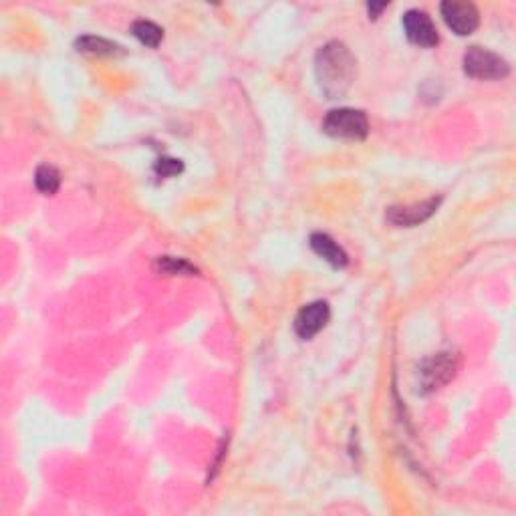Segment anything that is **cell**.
Masks as SVG:
<instances>
[{"instance_id":"6da1fadb","label":"cell","mask_w":516,"mask_h":516,"mask_svg":"<svg viewBox=\"0 0 516 516\" xmlns=\"http://www.w3.org/2000/svg\"><path fill=\"white\" fill-rule=\"evenodd\" d=\"M314 77L327 99L345 98L355 83L357 59L345 42L331 41L314 55Z\"/></svg>"},{"instance_id":"7a4b0ae2","label":"cell","mask_w":516,"mask_h":516,"mask_svg":"<svg viewBox=\"0 0 516 516\" xmlns=\"http://www.w3.org/2000/svg\"><path fill=\"white\" fill-rule=\"evenodd\" d=\"M323 131L337 139H349V142H361L370 134V121L360 109L341 108L327 113L323 121Z\"/></svg>"},{"instance_id":"3957f363","label":"cell","mask_w":516,"mask_h":516,"mask_svg":"<svg viewBox=\"0 0 516 516\" xmlns=\"http://www.w3.org/2000/svg\"><path fill=\"white\" fill-rule=\"evenodd\" d=\"M462 65H464V73L478 81H496L511 73L509 63L501 55L483 47H470L464 52Z\"/></svg>"},{"instance_id":"277c9868","label":"cell","mask_w":516,"mask_h":516,"mask_svg":"<svg viewBox=\"0 0 516 516\" xmlns=\"http://www.w3.org/2000/svg\"><path fill=\"white\" fill-rule=\"evenodd\" d=\"M460 370V357L456 353L444 352L426 360L419 367V388L424 393H432L444 388L446 383L456 378Z\"/></svg>"},{"instance_id":"5b68a950","label":"cell","mask_w":516,"mask_h":516,"mask_svg":"<svg viewBox=\"0 0 516 516\" xmlns=\"http://www.w3.org/2000/svg\"><path fill=\"white\" fill-rule=\"evenodd\" d=\"M444 23L458 37H468L480 24V13L472 3H460V0H446L440 6Z\"/></svg>"},{"instance_id":"8992f818","label":"cell","mask_w":516,"mask_h":516,"mask_svg":"<svg viewBox=\"0 0 516 516\" xmlns=\"http://www.w3.org/2000/svg\"><path fill=\"white\" fill-rule=\"evenodd\" d=\"M401 24H404L408 41L417 47L432 49L440 42L438 29H436V24L424 11H416V8L414 11H408L404 19H401Z\"/></svg>"},{"instance_id":"52a82bcc","label":"cell","mask_w":516,"mask_h":516,"mask_svg":"<svg viewBox=\"0 0 516 516\" xmlns=\"http://www.w3.org/2000/svg\"><path fill=\"white\" fill-rule=\"evenodd\" d=\"M329 319H331V309L325 301H314L305 305L299 314L295 317V333L301 339L309 341L327 327Z\"/></svg>"},{"instance_id":"ba28073f","label":"cell","mask_w":516,"mask_h":516,"mask_svg":"<svg viewBox=\"0 0 516 516\" xmlns=\"http://www.w3.org/2000/svg\"><path fill=\"white\" fill-rule=\"evenodd\" d=\"M442 204V198H430L426 202L409 204V206H391L388 210V222L393 226H404V229H412L426 222L427 218L436 214V210Z\"/></svg>"},{"instance_id":"9c48e42d","label":"cell","mask_w":516,"mask_h":516,"mask_svg":"<svg viewBox=\"0 0 516 516\" xmlns=\"http://www.w3.org/2000/svg\"><path fill=\"white\" fill-rule=\"evenodd\" d=\"M309 244H311L314 255L321 257L323 260H327L333 268L347 267V262H349L347 252L341 249L339 244L331 239V236L323 234V232H314V234H311Z\"/></svg>"},{"instance_id":"30bf717a","label":"cell","mask_w":516,"mask_h":516,"mask_svg":"<svg viewBox=\"0 0 516 516\" xmlns=\"http://www.w3.org/2000/svg\"><path fill=\"white\" fill-rule=\"evenodd\" d=\"M75 47L79 52H87V55L95 57H124L127 55V51L117 45V42L108 41L103 37H91V34H85V37L77 39Z\"/></svg>"},{"instance_id":"8fae6325","label":"cell","mask_w":516,"mask_h":516,"mask_svg":"<svg viewBox=\"0 0 516 516\" xmlns=\"http://www.w3.org/2000/svg\"><path fill=\"white\" fill-rule=\"evenodd\" d=\"M154 268L157 273H162L165 277H192L198 275V268L194 265H190L186 258H174V257H160L155 260Z\"/></svg>"},{"instance_id":"7c38bea8","label":"cell","mask_w":516,"mask_h":516,"mask_svg":"<svg viewBox=\"0 0 516 516\" xmlns=\"http://www.w3.org/2000/svg\"><path fill=\"white\" fill-rule=\"evenodd\" d=\"M34 186L41 192L42 196H52L57 194V190L61 186V174L57 168L45 164L39 165L37 172H34Z\"/></svg>"},{"instance_id":"4fadbf2b","label":"cell","mask_w":516,"mask_h":516,"mask_svg":"<svg viewBox=\"0 0 516 516\" xmlns=\"http://www.w3.org/2000/svg\"><path fill=\"white\" fill-rule=\"evenodd\" d=\"M131 33H134V37L142 45L150 49L160 47V42L164 41V31L152 21H136L134 26H131Z\"/></svg>"},{"instance_id":"5bb4252c","label":"cell","mask_w":516,"mask_h":516,"mask_svg":"<svg viewBox=\"0 0 516 516\" xmlns=\"http://www.w3.org/2000/svg\"><path fill=\"white\" fill-rule=\"evenodd\" d=\"M155 174L162 178H174L182 174L183 164L180 160H174V157H162V160L155 162Z\"/></svg>"},{"instance_id":"9a60e30c","label":"cell","mask_w":516,"mask_h":516,"mask_svg":"<svg viewBox=\"0 0 516 516\" xmlns=\"http://www.w3.org/2000/svg\"><path fill=\"white\" fill-rule=\"evenodd\" d=\"M383 8H388V3H380V5H375V3H371V5H367V11H370V19H378L380 16V13L383 11Z\"/></svg>"}]
</instances>
